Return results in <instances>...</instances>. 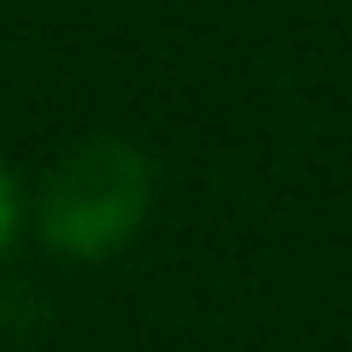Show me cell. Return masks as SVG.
Wrapping results in <instances>:
<instances>
[{
	"label": "cell",
	"mask_w": 352,
	"mask_h": 352,
	"mask_svg": "<svg viewBox=\"0 0 352 352\" xmlns=\"http://www.w3.org/2000/svg\"><path fill=\"white\" fill-rule=\"evenodd\" d=\"M153 164L135 141H82L47 170L36 194V229L59 258L100 264L118 258L153 217Z\"/></svg>",
	"instance_id": "6da1fadb"
},
{
	"label": "cell",
	"mask_w": 352,
	"mask_h": 352,
	"mask_svg": "<svg viewBox=\"0 0 352 352\" xmlns=\"http://www.w3.org/2000/svg\"><path fill=\"white\" fill-rule=\"evenodd\" d=\"M24 212H30V200H24V182H18V170L6 159H0V252L18 241V229H24Z\"/></svg>",
	"instance_id": "7a4b0ae2"
}]
</instances>
